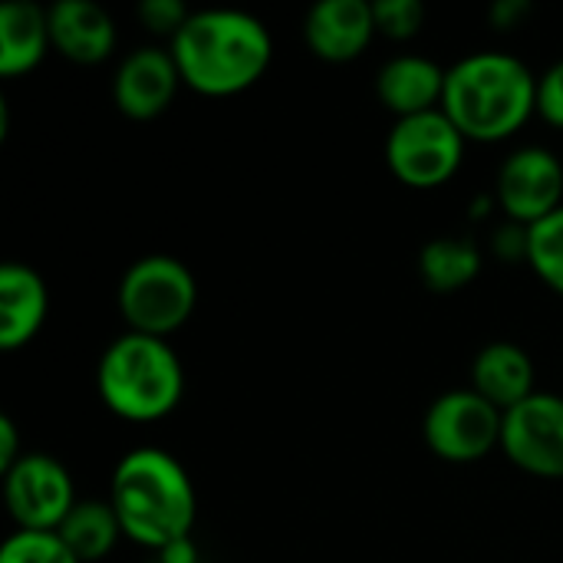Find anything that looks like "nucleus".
Returning <instances> with one entry per match:
<instances>
[{"label": "nucleus", "mask_w": 563, "mask_h": 563, "mask_svg": "<svg viewBox=\"0 0 563 563\" xmlns=\"http://www.w3.org/2000/svg\"><path fill=\"white\" fill-rule=\"evenodd\" d=\"M181 82L201 96L224 99L264 79L274 59V40L264 20L244 10H195L168 43Z\"/></svg>", "instance_id": "1"}, {"label": "nucleus", "mask_w": 563, "mask_h": 563, "mask_svg": "<svg viewBox=\"0 0 563 563\" xmlns=\"http://www.w3.org/2000/svg\"><path fill=\"white\" fill-rule=\"evenodd\" d=\"M442 112L468 142H505L538 112V76L511 53H468L445 69Z\"/></svg>", "instance_id": "2"}, {"label": "nucleus", "mask_w": 563, "mask_h": 563, "mask_svg": "<svg viewBox=\"0 0 563 563\" xmlns=\"http://www.w3.org/2000/svg\"><path fill=\"white\" fill-rule=\"evenodd\" d=\"M109 505L122 534L152 551L188 538L198 518V495L188 468L155 445L132 449L119 459L109 485Z\"/></svg>", "instance_id": "3"}, {"label": "nucleus", "mask_w": 563, "mask_h": 563, "mask_svg": "<svg viewBox=\"0 0 563 563\" xmlns=\"http://www.w3.org/2000/svg\"><path fill=\"white\" fill-rule=\"evenodd\" d=\"M96 389L106 409L125 422H158L185 396V366L168 340L125 330L96 366Z\"/></svg>", "instance_id": "4"}, {"label": "nucleus", "mask_w": 563, "mask_h": 563, "mask_svg": "<svg viewBox=\"0 0 563 563\" xmlns=\"http://www.w3.org/2000/svg\"><path fill=\"white\" fill-rule=\"evenodd\" d=\"M115 303L132 333L168 340L191 320L198 307V280L185 261L172 254H145L125 267Z\"/></svg>", "instance_id": "5"}, {"label": "nucleus", "mask_w": 563, "mask_h": 563, "mask_svg": "<svg viewBox=\"0 0 563 563\" xmlns=\"http://www.w3.org/2000/svg\"><path fill=\"white\" fill-rule=\"evenodd\" d=\"M465 145L468 139L459 132V125L442 109H432L393 122L386 135V165L402 185L429 191L459 175Z\"/></svg>", "instance_id": "6"}, {"label": "nucleus", "mask_w": 563, "mask_h": 563, "mask_svg": "<svg viewBox=\"0 0 563 563\" xmlns=\"http://www.w3.org/2000/svg\"><path fill=\"white\" fill-rule=\"evenodd\" d=\"M501 426L505 412L468 386L449 389L429 406L422 419V435L435 459L452 465H472L501 449Z\"/></svg>", "instance_id": "7"}, {"label": "nucleus", "mask_w": 563, "mask_h": 563, "mask_svg": "<svg viewBox=\"0 0 563 563\" xmlns=\"http://www.w3.org/2000/svg\"><path fill=\"white\" fill-rule=\"evenodd\" d=\"M76 501L73 478L53 455L26 452L3 472V505L16 531H59Z\"/></svg>", "instance_id": "8"}, {"label": "nucleus", "mask_w": 563, "mask_h": 563, "mask_svg": "<svg viewBox=\"0 0 563 563\" xmlns=\"http://www.w3.org/2000/svg\"><path fill=\"white\" fill-rule=\"evenodd\" d=\"M501 452L525 475L561 482L563 478V396L534 393L505 412Z\"/></svg>", "instance_id": "9"}, {"label": "nucleus", "mask_w": 563, "mask_h": 563, "mask_svg": "<svg viewBox=\"0 0 563 563\" xmlns=\"http://www.w3.org/2000/svg\"><path fill=\"white\" fill-rule=\"evenodd\" d=\"M495 201L508 221L534 228L563 205V165L544 145H525L505 158L495 181Z\"/></svg>", "instance_id": "10"}, {"label": "nucleus", "mask_w": 563, "mask_h": 563, "mask_svg": "<svg viewBox=\"0 0 563 563\" xmlns=\"http://www.w3.org/2000/svg\"><path fill=\"white\" fill-rule=\"evenodd\" d=\"M178 86H181V73L175 66L172 49L139 46L119 63L115 79H112V99L125 119L148 122V119H158L172 106V99L178 96Z\"/></svg>", "instance_id": "11"}, {"label": "nucleus", "mask_w": 563, "mask_h": 563, "mask_svg": "<svg viewBox=\"0 0 563 563\" xmlns=\"http://www.w3.org/2000/svg\"><path fill=\"white\" fill-rule=\"evenodd\" d=\"M369 0H320L303 16V40L317 59L353 63L376 36Z\"/></svg>", "instance_id": "12"}, {"label": "nucleus", "mask_w": 563, "mask_h": 563, "mask_svg": "<svg viewBox=\"0 0 563 563\" xmlns=\"http://www.w3.org/2000/svg\"><path fill=\"white\" fill-rule=\"evenodd\" d=\"M49 13V40L53 49L79 66L106 63L115 49L119 30L106 7L96 0H56L46 7Z\"/></svg>", "instance_id": "13"}, {"label": "nucleus", "mask_w": 563, "mask_h": 563, "mask_svg": "<svg viewBox=\"0 0 563 563\" xmlns=\"http://www.w3.org/2000/svg\"><path fill=\"white\" fill-rule=\"evenodd\" d=\"M376 96L396 119L442 109L445 69L422 53L393 56L376 73Z\"/></svg>", "instance_id": "14"}, {"label": "nucleus", "mask_w": 563, "mask_h": 563, "mask_svg": "<svg viewBox=\"0 0 563 563\" xmlns=\"http://www.w3.org/2000/svg\"><path fill=\"white\" fill-rule=\"evenodd\" d=\"M49 290L46 280L20 261L0 267V350H23L46 323Z\"/></svg>", "instance_id": "15"}, {"label": "nucleus", "mask_w": 563, "mask_h": 563, "mask_svg": "<svg viewBox=\"0 0 563 563\" xmlns=\"http://www.w3.org/2000/svg\"><path fill=\"white\" fill-rule=\"evenodd\" d=\"M472 389L485 396L495 409L508 412L534 396V360L525 346L498 340L478 350L472 360Z\"/></svg>", "instance_id": "16"}, {"label": "nucleus", "mask_w": 563, "mask_h": 563, "mask_svg": "<svg viewBox=\"0 0 563 563\" xmlns=\"http://www.w3.org/2000/svg\"><path fill=\"white\" fill-rule=\"evenodd\" d=\"M49 46L46 7L30 0H10L0 7V76L13 79L33 73Z\"/></svg>", "instance_id": "17"}, {"label": "nucleus", "mask_w": 563, "mask_h": 563, "mask_svg": "<svg viewBox=\"0 0 563 563\" xmlns=\"http://www.w3.org/2000/svg\"><path fill=\"white\" fill-rule=\"evenodd\" d=\"M59 541L79 558V563H96L102 558H109L115 551V544L125 538L122 525L106 501L99 498H79L73 505V511L66 515V521L59 525Z\"/></svg>", "instance_id": "18"}, {"label": "nucleus", "mask_w": 563, "mask_h": 563, "mask_svg": "<svg viewBox=\"0 0 563 563\" xmlns=\"http://www.w3.org/2000/svg\"><path fill=\"white\" fill-rule=\"evenodd\" d=\"M482 274V251L468 238H432L419 251V277L435 294H459Z\"/></svg>", "instance_id": "19"}, {"label": "nucleus", "mask_w": 563, "mask_h": 563, "mask_svg": "<svg viewBox=\"0 0 563 563\" xmlns=\"http://www.w3.org/2000/svg\"><path fill=\"white\" fill-rule=\"evenodd\" d=\"M528 264L558 297H563V205L531 228Z\"/></svg>", "instance_id": "20"}, {"label": "nucleus", "mask_w": 563, "mask_h": 563, "mask_svg": "<svg viewBox=\"0 0 563 563\" xmlns=\"http://www.w3.org/2000/svg\"><path fill=\"white\" fill-rule=\"evenodd\" d=\"M0 563H79V558L56 531H13L0 548Z\"/></svg>", "instance_id": "21"}, {"label": "nucleus", "mask_w": 563, "mask_h": 563, "mask_svg": "<svg viewBox=\"0 0 563 563\" xmlns=\"http://www.w3.org/2000/svg\"><path fill=\"white\" fill-rule=\"evenodd\" d=\"M373 16H376V30L386 40H399V43L419 36L426 26L422 0H373Z\"/></svg>", "instance_id": "22"}, {"label": "nucleus", "mask_w": 563, "mask_h": 563, "mask_svg": "<svg viewBox=\"0 0 563 563\" xmlns=\"http://www.w3.org/2000/svg\"><path fill=\"white\" fill-rule=\"evenodd\" d=\"M191 10L181 0H142L139 3V20L148 33L175 40V33L188 23Z\"/></svg>", "instance_id": "23"}, {"label": "nucleus", "mask_w": 563, "mask_h": 563, "mask_svg": "<svg viewBox=\"0 0 563 563\" xmlns=\"http://www.w3.org/2000/svg\"><path fill=\"white\" fill-rule=\"evenodd\" d=\"M538 115L548 125L563 129V59L538 76Z\"/></svg>", "instance_id": "24"}, {"label": "nucleus", "mask_w": 563, "mask_h": 563, "mask_svg": "<svg viewBox=\"0 0 563 563\" xmlns=\"http://www.w3.org/2000/svg\"><path fill=\"white\" fill-rule=\"evenodd\" d=\"M528 244H531V228H525L518 221H508L505 218V224H498L492 231V254L501 257V261H508V264L528 261Z\"/></svg>", "instance_id": "25"}, {"label": "nucleus", "mask_w": 563, "mask_h": 563, "mask_svg": "<svg viewBox=\"0 0 563 563\" xmlns=\"http://www.w3.org/2000/svg\"><path fill=\"white\" fill-rule=\"evenodd\" d=\"M528 13H531V3L528 0H498L488 16H492V26L495 30H515Z\"/></svg>", "instance_id": "26"}, {"label": "nucleus", "mask_w": 563, "mask_h": 563, "mask_svg": "<svg viewBox=\"0 0 563 563\" xmlns=\"http://www.w3.org/2000/svg\"><path fill=\"white\" fill-rule=\"evenodd\" d=\"M26 452H20V435L10 416H0V472L13 468Z\"/></svg>", "instance_id": "27"}, {"label": "nucleus", "mask_w": 563, "mask_h": 563, "mask_svg": "<svg viewBox=\"0 0 563 563\" xmlns=\"http://www.w3.org/2000/svg\"><path fill=\"white\" fill-rule=\"evenodd\" d=\"M155 561L158 563H198L201 561V554H198V544H195V541H191V534H188V538H178V541L165 544V548L155 554Z\"/></svg>", "instance_id": "28"}, {"label": "nucleus", "mask_w": 563, "mask_h": 563, "mask_svg": "<svg viewBox=\"0 0 563 563\" xmlns=\"http://www.w3.org/2000/svg\"><path fill=\"white\" fill-rule=\"evenodd\" d=\"M495 205H498V201H495V195H482L478 201H472V218H478V221H482V218H488V211H492Z\"/></svg>", "instance_id": "29"}, {"label": "nucleus", "mask_w": 563, "mask_h": 563, "mask_svg": "<svg viewBox=\"0 0 563 563\" xmlns=\"http://www.w3.org/2000/svg\"><path fill=\"white\" fill-rule=\"evenodd\" d=\"M152 563H158V561H152Z\"/></svg>", "instance_id": "30"}]
</instances>
